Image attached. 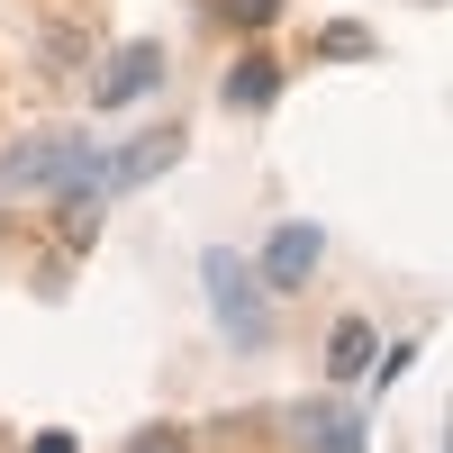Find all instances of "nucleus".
Listing matches in <instances>:
<instances>
[{
	"mask_svg": "<svg viewBox=\"0 0 453 453\" xmlns=\"http://www.w3.org/2000/svg\"><path fill=\"white\" fill-rule=\"evenodd\" d=\"M0 191H91L100 200V145L91 136H36L0 155Z\"/></svg>",
	"mask_w": 453,
	"mask_h": 453,
	"instance_id": "f257e3e1",
	"label": "nucleus"
},
{
	"mask_svg": "<svg viewBox=\"0 0 453 453\" xmlns=\"http://www.w3.org/2000/svg\"><path fill=\"white\" fill-rule=\"evenodd\" d=\"M127 453H191V444H181V426H145Z\"/></svg>",
	"mask_w": 453,
	"mask_h": 453,
	"instance_id": "9d476101",
	"label": "nucleus"
},
{
	"mask_svg": "<svg viewBox=\"0 0 453 453\" xmlns=\"http://www.w3.org/2000/svg\"><path fill=\"white\" fill-rule=\"evenodd\" d=\"M155 82H164V46H119L109 73H100V109H127V100H145Z\"/></svg>",
	"mask_w": 453,
	"mask_h": 453,
	"instance_id": "39448f33",
	"label": "nucleus"
},
{
	"mask_svg": "<svg viewBox=\"0 0 453 453\" xmlns=\"http://www.w3.org/2000/svg\"><path fill=\"white\" fill-rule=\"evenodd\" d=\"M218 10L236 19V27H273V19H281V0H218Z\"/></svg>",
	"mask_w": 453,
	"mask_h": 453,
	"instance_id": "1a4fd4ad",
	"label": "nucleus"
},
{
	"mask_svg": "<svg viewBox=\"0 0 453 453\" xmlns=\"http://www.w3.org/2000/svg\"><path fill=\"white\" fill-rule=\"evenodd\" d=\"M273 91H281V64H273V55H245V64L218 82L226 109H273Z\"/></svg>",
	"mask_w": 453,
	"mask_h": 453,
	"instance_id": "423d86ee",
	"label": "nucleus"
},
{
	"mask_svg": "<svg viewBox=\"0 0 453 453\" xmlns=\"http://www.w3.org/2000/svg\"><path fill=\"white\" fill-rule=\"evenodd\" d=\"M173 155H181V127H155V136L119 145V155H100V200H119V191H136V181H155Z\"/></svg>",
	"mask_w": 453,
	"mask_h": 453,
	"instance_id": "7ed1b4c3",
	"label": "nucleus"
},
{
	"mask_svg": "<svg viewBox=\"0 0 453 453\" xmlns=\"http://www.w3.org/2000/svg\"><path fill=\"white\" fill-rule=\"evenodd\" d=\"M372 354H381V345H372V326H363V318H345V326H335V345H326V372H335V381H363Z\"/></svg>",
	"mask_w": 453,
	"mask_h": 453,
	"instance_id": "0eeeda50",
	"label": "nucleus"
},
{
	"mask_svg": "<svg viewBox=\"0 0 453 453\" xmlns=\"http://www.w3.org/2000/svg\"><path fill=\"white\" fill-rule=\"evenodd\" d=\"M309 444H326V453H363L354 418H335V408H326V418H309Z\"/></svg>",
	"mask_w": 453,
	"mask_h": 453,
	"instance_id": "6e6552de",
	"label": "nucleus"
},
{
	"mask_svg": "<svg viewBox=\"0 0 453 453\" xmlns=\"http://www.w3.org/2000/svg\"><path fill=\"white\" fill-rule=\"evenodd\" d=\"M309 273H318V226H281V236L263 245V263H254L263 290H299Z\"/></svg>",
	"mask_w": 453,
	"mask_h": 453,
	"instance_id": "20e7f679",
	"label": "nucleus"
},
{
	"mask_svg": "<svg viewBox=\"0 0 453 453\" xmlns=\"http://www.w3.org/2000/svg\"><path fill=\"white\" fill-rule=\"evenodd\" d=\"M318 46H326V55H372V36H363V27H326Z\"/></svg>",
	"mask_w": 453,
	"mask_h": 453,
	"instance_id": "9b49d317",
	"label": "nucleus"
},
{
	"mask_svg": "<svg viewBox=\"0 0 453 453\" xmlns=\"http://www.w3.org/2000/svg\"><path fill=\"white\" fill-rule=\"evenodd\" d=\"M200 290H209V309H218V335H226V345H236V354H263V345H273V309H263V281L245 273V254H209L200 263Z\"/></svg>",
	"mask_w": 453,
	"mask_h": 453,
	"instance_id": "f03ea898",
	"label": "nucleus"
},
{
	"mask_svg": "<svg viewBox=\"0 0 453 453\" xmlns=\"http://www.w3.org/2000/svg\"><path fill=\"white\" fill-rule=\"evenodd\" d=\"M36 453H73V435H36Z\"/></svg>",
	"mask_w": 453,
	"mask_h": 453,
	"instance_id": "f8f14e48",
	"label": "nucleus"
}]
</instances>
